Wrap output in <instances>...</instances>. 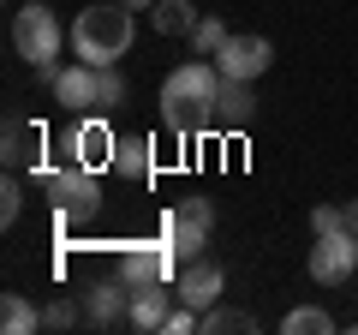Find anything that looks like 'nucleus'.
I'll use <instances>...</instances> for the list:
<instances>
[{
    "mask_svg": "<svg viewBox=\"0 0 358 335\" xmlns=\"http://www.w3.org/2000/svg\"><path fill=\"white\" fill-rule=\"evenodd\" d=\"M36 186L54 210H60V228H78V221H96L102 216V180H96V168H36Z\"/></svg>",
    "mask_w": 358,
    "mask_h": 335,
    "instance_id": "7ed1b4c3",
    "label": "nucleus"
},
{
    "mask_svg": "<svg viewBox=\"0 0 358 335\" xmlns=\"http://www.w3.org/2000/svg\"><path fill=\"white\" fill-rule=\"evenodd\" d=\"M209 233H215V228H203V221H192V216H179V210H167V216H162V240L173 245L179 264L209 258Z\"/></svg>",
    "mask_w": 358,
    "mask_h": 335,
    "instance_id": "ddd939ff",
    "label": "nucleus"
},
{
    "mask_svg": "<svg viewBox=\"0 0 358 335\" xmlns=\"http://www.w3.org/2000/svg\"><path fill=\"white\" fill-rule=\"evenodd\" d=\"M179 216H192V221H203V228H215V204H209V198H179Z\"/></svg>",
    "mask_w": 358,
    "mask_h": 335,
    "instance_id": "a878e982",
    "label": "nucleus"
},
{
    "mask_svg": "<svg viewBox=\"0 0 358 335\" xmlns=\"http://www.w3.org/2000/svg\"><path fill=\"white\" fill-rule=\"evenodd\" d=\"M114 132H108V120H78L72 132H66V162H78V168H96V174H102V168H114Z\"/></svg>",
    "mask_w": 358,
    "mask_h": 335,
    "instance_id": "1a4fd4ad",
    "label": "nucleus"
},
{
    "mask_svg": "<svg viewBox=\"0 0 358 335\" xmlns=\"http://www.w3.org/2000/svg\"><path fill=\"white\" fill-rule=\"evenodd\" d=\"M18 210H24V186H18V174L6 168V180H0V221L13 228V221H18Z\"/></svg>",
    "mask_w": 358,
    "mask_h": 335,
    "instance_id": "4be33fe9",
    "label": "nucleus"
},
{
    "mask_svg": "<svg viewBox=\"0 0 358 335\" xmlns=\"http://www.w3.org/2000/svg\"><path fill=\"white\" fill-rule=\"evenodd\" d=\"M0 329H6V335H36L42 329V311L30 306L24 294H0Z\"/></svg>",
    "mask_w": 358,
    "mask_h": 335,
    "instance_id": "a211bd4d",
    "label": "nucleus"
},
{
    "mask_svg": "<svg viewBox=\"0 0 358 335\" xmlns=\"http://www.w3.org/2000/svg\"><path fill=\"white\" fill-rule=\"evenodd\" d=\"M0 162L13 168V174H36L42 168V126L24 114H6V126H0Z\"/></svg>",
    "mask_w": 358,
    "mask_h": 335,
    "instance_id": "9d476101",
    "label": "nucleus"
},
{
    "mask_svg": "<svg viewBox=\"0 0 358 335\" xmlns=\"http://www.w3.org/2000/svg\"><path fill=\"white\" fill-rule=\"evenodd\" d=\"M329 329H334V317L322 306H299L281 317V335H329Z\"/></svg>",
    "mask_w": 358,
    "mask_h": 335,
    "instance_id": "aec40b11",
    "label": "nucleus"
},
{
    "mask_svg": "<svg viewBox=\"0 0 358 335\" xmlns=\"http://www.w3.org/2000/svg\"><path fill=\"white\" fill-rule=\"evenodd\" d=\"M173 245L167 240H131L126 252H120V275H126L131 287H143V282H173Z\"/></svg>",
    "mask_w": 358,
    "mask_h": 335,
    "instance_id": "6e6552de",
    "label": "nucleus"
},
{
    "mask_svg": "<svg viewBox=\"0 0 358 335\" xmlns=\"http://www.w3.org/2000/svg\"><path fill=\"white\" fill-rule=\"evenodd\" d=\"M310 282L322 287H341L346 275H358V233L352 228H334V233H317V245H310Z\"/></svg>",
    "mask_w": 358,
    "mask_h": 335,
    "instance_id": "39448f33",
    "label": "nucleus"
},
{
    "mask_svg": "<svg viewBox=\"0 0 358 335\" xmlns=\"http://www.w3.org/2000/svg\"><path fill=\"white\" fill-rule=\"evenodd\" d=\"M221 287H227V275H221L215 258H197V264H179V299L192 311H209L221 306Z\"/></svg>",
    "mask_w": 358,
    "mask_h": 335,
    "instance_id": "f8f14e48",
    "label": "nucleus"
},
{
    "mask_svg": "<svg viewBox=\"0 0 358 335\" xmlns=\"http://www.w3.org/2000/svg\"><path fill=\"white\" fill-rule=\"evenodd\" d=\"M215 66H221V78H239V84H257V78L275 66V48H268V36H227L221 42V54H215Z\"/></svg>",
    "mask_w": 358,
    "mask_h": 335,
    "instance_id": "0eeeda50",
    "label": "nucleus"
},
{
    "mask_svg": "<svg viewBox=\"0 0 358 335\" xmlns=\"http://www.w3.org/2000/svg\"><path fill=\"white\" fill-rule=\"evenodd\" d=\"M346 228H352V233H358V204H346Z\"/></svg>",
    "mask_w": 358,
    "mask_h": 335,
    "instance_id": "bb28decb",
    "label": "nucleus"
},
{
    "mask_svg": "<svg viewBox=\"0 0 358 335\" xmlns=\"http://www.w3.org/2000/svg\"><path fill=\"white\" fill-rule=\"evenodd\" d=\"M251 335L257 329V317H251V311H239V306H209L203 311V335Z\"/></svg>",
    "mask_w": 358,
    "mask_h": 335,
    "instance_id": "6ab92c4d",
    "label": "nucleus"
},
{
    "mask_svg": "<svg viewBox=\"0 0 358 335\" xmlns=\"http://www.w3.org/2000/svg\"><path fill=\"white\" fill-rule=\"evenodd\" d=\"M215 96H221V66L215 60H185L179 72L162 78V120L173 138H197L215 126Z\"/></svg>",
    "mask_w": 358,
    "mask_h": 335,
    "instance_id": "f257e3e1",
    "label": "nucleus"
},
{
    "mask_svg": "<svg viewBox=\"0 0 358 335\" xmlns=\"http://www.w3.org/2000/svg\"><path fill=\"white\" fill-rule=\"evenodd\" d=\"M227 36H233V30L221 25V18H197V30H192V48L203 54V60H215V54H221V42H227Z\"/></svg>",
    "mask_w": 358,
    "mask_h": 335,
    "instance_id": "412c9836",
    "label": "nucleus"
},
{
    "mask_svg": "<svg viewBox=\"0 0 358 335\" xmlns=\"http://www.w3.org/2000/svg\"><path fill=\"white\" fill-rule=\"evenodd\" d=\"M138 42V25H131V6L120 0H102V6H84L72 18V54L84 66H120Z\"/></svg>",
    "mask_w": 358,
    "mask_h": 335,
    "instance_id": "f03ea898",
    "label": "nucleus"
},
{
    "mask_svg": "<svg viewBox=\"0 0 358 335\" xmlns=\"http://www.w3.org/2000/svg\"><path fill=\"white\" fill-rule=\"evenodd\" d=\"M120 102H126V78H120V66H102V114Z\"/></svg>",
    "mask_w": 358,
    "mask_h": 335,
    "instance_id": "b1692460",
    "label": "nucleus"
},
{
    "mask_svg": "<svg viewBox=\"0 0 358 335\" xmlns=\"http://www.w3.org/2000/svg\"><path fill=\"white\" fill-rule=\"evenodd\" d=\"M120 6H131V13H138V6H155V0H120Z\"/></svg>",
    "mask_w": 358,
    "mask_h": 335,
    "instance_id": "cd10ccee",
    "label": "nucleus"
},
{
    "mask_svg": "<svg viewBox=\"0 0 358 335\" xmlns=\"http://www.w3.org/2000/svg\"><path fill=\"white\" fill-rule=\"evenodd\" d=\"M78 323V306L72 299H54V306H42V329H72Z\"/></svg>",
    "mask_w": 358,
    "mask_h": 335,
    "instance_id": "5701e85b",
    "label": "nucleus"
},
{
    "mask_svg": "<svg viewBox=\"0 0 358 335\" xmlns=\"http://www.w3.org/2000/svg\"><path fill=\"white\" fill-rule=\"evenodd\" d=\"M114 174H126V180H150L155 174V138H120L114 144Z\"/></svg>",
    "mask_w": 358,
    "mask_h": 335,
    "instance_id": "dca6fc26",
    "label": "nucleus"
},
{
    "mask_svg": "<svg viewBox=\"0 0 358 335\" xmlns=\"http://www.w3.org/2000/svg\"><path fill=\"white\" fill-rule=\"evenodd\" d=\"M84 323L90 329H120V323H131V282L120 275V282H96L84 294Z\"/></svg>",
    "mask_w": 358,
    "mask_h": 335,
    "instance_id": "9b49d317",
    "label": "nucleus"
},
{
    "mask_svg": "<svg viewBox=\"0 0 358 335\" xmlns=\"http://www.w3.org/2000/svg\"><path fill=\"white\" fill-rule=\"evenodd\" d=\"M197 18H203V13H197L192 0H155V6H150V25L162 30V36H192Z\"/></svg>",
    "mask_w": 358,
    "mask_h": 335,
    "instance_id": "f3484780",
    "label": "nucleus"
},
{
    "mask_svg": "<svg viewBox=\"0 0 358 335\" xmlns=\"http://www.w3.org/2000/svg\"><path fill=\"white\" fill-rule=\"evenodd\" d=\"M72 36V30H60V18H54V6H42V0H30V6H18L13 13V54L18 60H30L42 78L54 84V54H60V42Z\"/></svg>",
    "mask_w": 358,
    "mask_h": 335,
    "instance_id": "20e7f679",
    "label": "nucleus"
},
{
    "mask_svg": "<svg viewBox=\"0 0 358 335\" xmlns=\"http://www.w3.org/2000/svg\"><path fill=\"white\" fill-rule=\"evenodd\" d=\"M257 120V90L239 84V78H221V96H215V126L227 132H245Z\"/></svg>",
    "mask_w": 358,
    "mask_h": 335,
    "instance_id": "2eb2a0df",
    "label": "nucleus"
},
{
    "mask_svg": "<svg viewBox=\"0 0 358 335\" xmlns=\"http://www.w3.org/2000/svg\"><path fill=\"white\" fill-rule=\"evenodd\" d=\"M173 306H179V287H167V282L131 287V329H162Z\"/></svg>",
    "mask_w": 358,
    "mask_h": 335,
    "instance_id": "4468645a",
    "label": "nucleus"
},
{
    "mask_svg": "<svg viewBox=\"0 0 358 335\" xmlns=\"http://www.w3.org/2000/svg\"><path fill=\"white\" fill-rule=\"evenodd\" d=\"M334 228H346V210H334V204L310 210V233H334Z\"/></svg>",
    "mask_w": 358,
    "mask_h": 335,
    "instance_id": "393cba45",
    "label": "nucleus"
},
{
    "mask_svg": "<svg viewBox=\"0 0 358 335\" xmlns=\"http://www.w3.org/2000/svg\"><path fill=\"white\" fill-rule=\"evenodd\" d=\"M54 102L66 108V114H102V66H60L54 72Z\"/></svg>",
    "mask_w": 358,
    "mask_h": 335,
    "instance_id": "423d86ee",
    "label": "nucleus"
}]
</instances>
